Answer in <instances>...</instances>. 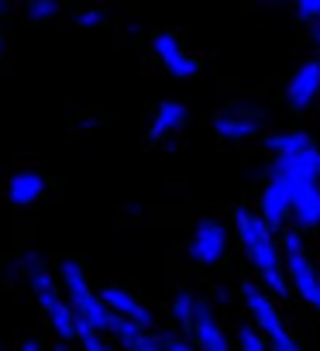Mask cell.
<instances>
[{"label":"cell","mask_w":320,"mask_h":351,"mask_svg":"<svg viewBox=\"0 0 320 351\" xmlns=\"http://www.w3.org/2000/svg\"><path fill=\"white\" fill-rule=\"evenodd\" d=\"M186 337L197 344V351H234L224 327H221V320H217V313H214V306L207 300L197 303V313H193V324H190Z\"/></svg>","instance_id":"obj_13"},{"label":"cell","mask_w":320,"mask_h":351,"mask_svg":"<svg viewBox=\"0 0 320 351\" xmlns=\"http://www.w3.org/2000/svg\"><path fill=\"white\" fill-rule=\"evenodd\" d=\"M56 279H59V289H62V296L69 300L73 313H76V324H79V327H90V330H97V334H110L114 313L103 306L100 289L90 286L86 269H83L76 258H62Z\"/></svg>","instance_id":"obj_3"},{"label":"cell","mask_w":320,"mask_h":351,"mask_svg":"<svg viewBox=\"0 0 320 351\" xmlns=\"http://www.w3.org/2000/svg\"><path fill=\"white\" fill-rule=\"evenodd\" d=\"M282 265H286V279H289V289L320 310V265H313L310 252H306V241L299 231H286L282 234Z\"/></svg>","instance_id":"obj_4"},{"label":"cell","mask_w":320,"mask_h":351,"mask_svg":"<svg viewBox=\"0 0 320 351\" xmlns=\"http://www.w3.org/2000/svg\"><path fill=\"white\" fill-rule=\"evenodd\" d=\"M241 300H245V306H248V313H251V320H255V330L269 341L272 351H303V348L296 344V337L289 334V327L282 324L275 303L269 300V289H262V286H255V282H245V286H241Z\"/></svg>","instance_id":"obj_7"},{"label":"cell","mask_w":320,"mask_h":351,"mask_svg":"<svg viewBox=\"0 0 320 351\" xmlns=\"http://www.w3.org/2000/svg\"><path fill=\"white\" fill-rule=\"evenodd\" d=\"M11 276H21V279L28 282L35 303L42 306V313H45L49 327L59 334V341H66V344L76 341V334H79L76 313H73L69 300L62 296L59 279L52 276V269H49V262L42 258V252H25V255L11 265Z\"/></svg>","instance_id":"obj_2"},{"label":"cell","mask_w":320,"mask_h":351,"mask_svg":"<svg viewBox=\"0 0 320 351\" xmlns=\"http://www.w3.org/2000/svg\"><path fill=\"white\" fill-rule=\"evenodd\" d=\"M100 300H103V306H107L114 317L131 320V324H134V327H141V330H148V327L155 324L151 310H148L134 293H127L124 286H103V289H100Z\"/></svg>","instance_id":"obj_14"},{"label":"cell","mask_w":320,"mask_h":351,"mask_svg":"<svg viewBox=\"0 0 320 351\" xmlns=\"http://www.w3.org/2000/svg\"><path fill=\"white\" fill-rule=\"evenodd\" d=\"M255 4H282V0H255Z\"/></svg>","instance_id":"obj_28"},{"label":"cell","mask_w":320,"mask_h":351,"mask_svg":"<svg viewBox=\"0 0 320 351\" xmlns=\"http://www.w3.org/2000/svg\"><path fill=\"white\" fill-rule=\"evenodd\" d=\"M8 49H11V42H8V35H4V28H0V62L8 59Z\"/></svg>","instance_id":"obj_24"},{"label":"cell","mask_w":320,"mask_h":351,"mask_svg":"<svg viewBox=\"0 0 320 351\" xmlns=\"http://www.w3.org/2000/svg\"><path fill=\"white\" fill-rule=\"evenodd\" d=\"M210 128L221 141L227 145H245V141H255L265 134L269 128V114L265 107H258L255 100H234L227 107H221L214 117H210Z\"/></svg>","instance_id":"obj_5"},{"label":"cell","mask_w":320,"mask_h":351,"mask_svg":"<svg viewBox=\"0 0 320 351\" xmlns=\"http://www.w3.org/2000/svg\"><path fill=\"white\" fill-rule=\"evenodd\" d=\"M28 21H56L62 14V0H25Z\"/></svg>","instance_id":"obj_17"},{"label":"cell","mask_w":320,"mask_h":351,"mask_svg":"<svg viewBox=\"0 0 320 351\" xmlns=\"http://www.w3.org/2000/svg\"><path fill=\"white\" fill-rule=\"evenodd\" d=\"M45 190H49V183H45V176H42L35 165L14 169V172L8 176V183H4V197H8V204L18 207V210L35 207V204L45 197Z\"/></svg>","instance_id":"obj_12"},{"label":"cell","mask_w":320,"mask_h":351,"mask_svg":"<svg viewBox=\"0 0 320 351\" xmlns=\"http://www.w3.org/2000/svg\"><path fill=\"white\" fill-rule=\"evenodd\" d=\"M186 124H190V107H186L183 100H162V104L151 110V117H148L145 138H148L151 145H166V141H173L176 134H183Z\"/></svg>","instance_id":"obj_11"},{"label":"cell","mask_w":320,"mask_h":351,"mask_svg":"<svg viewBox=\"0 0 320 351\" xmlns=\"http://www.w3.org/2000/svg\"><path fill=\"white\" fill-rule=\"evenodd\" d=\"M18 351H45V344H42L38 337H25V341L18 344Z\"/></svg>","instance_id":"obj_23"},{"label":"cell","mask_w":320,"mask_h":351,"mask_svg":"<svg viewBox=\"0 0 320 351\" xmlns=\"http://www.w3.org/2000/svg\"><path fill=\"white\" fill-rule=\"evenodd\" d=\"M11 8H14V0H0V21L11 14Z\"/></svg>","instance_id":"obj_25"},{"label":"cell","mask_w":320,"mask_h":351,"mask_svg":"<svg viewBox=\"0 0 320 351\" xmlns=\"http://www.w3.org/2000/svg\"><path fill=\"white\" fill-rule=\"evenodd\" d=\"M293 200H296L293 176H289L279 162H269V165H265V183H262L255 214H258L272 231H282V228L293 221Z\"/></svg>","instance_id":"obj_6"},{"label":"cell","mask_w":320,"mask_h":351,"mask_svg":"<svg viewBox=\"0 0 320 351\" xmlns=\"http://www.w3.org/2000/svg\"><path fill=\"white\" fill-rule=\"evenodd\" d=\"M310 38H313V49H317V59H320V25H313Z\"/></svg>","instance_id":"obj_26"},{"label":"cell","mask_w":320,"mask_h":351,"mask_svg":"<svg viewBox=\"0 0 320 351\" xmlns=\"http://www.w3.org/2000/svg\"><path fill=\"white\" fill-rule=\"evenodd\" d=\"M293 11L306 25H320V0H293Z\"/></svg>","instance_id":"obj_22"},{"label":"cell","mask_w":320,"mask_h":351,"mask_svg":"<svg viewBox=\"0 0 320 351\" xmlns=\"http://www.w3.org/2000/svg\"><path fill=\"white\" fill-rule=\"evenodd\" d=\"M110 334L117 337V344H121L124 351H162L158 337L145 334L141 327H134L131 320H121V317H114V320H110Z\"/></svg>","instance_id":"obj_15"},{"label":"cell","mask_w":320,"mask_h":351,"mask_svg":"<svg viewBox=\"0 0 320 351\" xmlns=\"http://www.w3.org/2000/svg\"><path fill=\"white\" fill-rule=\"evenodd\" d=\"M158 344H162V351H197V344L186 334H173V330L158 334Z\"/></svg>","instance_id":"obj_21"},{"label":"cell","mask_w":320,"mask_h":351,"mask_svg":"<svg viewBox=\"0 0 320 351\" xmlns=\"http://www.w3.org/2000/svg\"><path fill=\"white\" fill-rule=\"evenodd\" d=\"M14 4H18V0H14Z\"/></svg>","instance_id":"obj_29"},{"label":"cell","mask_w":320,"mask_h":351,"mask_svg":"<svg viewBox=\"0 0 320 351\" xmlns=\"http://www.w3.org/2000/svg\"><path fill=\"white\" fill-rule=\"evenodd\" d=\"M238 351H272V348L251 324H241L238 327Z\"/></svg>","instance_id":"obj_18"},{"label":"cell","mask_w":320,"mask_h":351,"mask_svg":"<svg viewBox=\"0 0 320 351\" xmlns=\"http://www.w3.org/2000/svg\"><path fill=\"white\" fill-rule=\"evenodd\" d=\"M227 224L224 221H217V217H200L197 224H193V234H190V245H186V252H190V258L197 262V265H217L224 255H227Z\"/></svg>","instance_id":"obj_9"},{"label":"cell","mask_w":320,"mask_h":351,"mask_svg":"<svg viewBox=\"0 0 320 351\" xmlns=\"http://www.w3.org/2000/svg\"><path fill=\"white\" fill-rule=\"evenodd\" d=\"M317 100H320V59H303L286 83V107L306 114L317 107Z\"/></svg>","instance_id":"obj_10"},{"label":"cell","mask_w":320,"mask_h":351,"mask_svg":"<svg viewBox=\"0 0 320 351\" xmlns=\"http://www.w3.org/2000/svg\"><path fill=\"white\" fill-rule=\"evenodd\" d=\"M197 303H200V296H197V293H190V289H183V293H176V296H173V303H169V317H173V324L180 327V334H186V330H190L193 313H197Z\"/></svg>","instance_id":"obj_16"},{"label":"cell","mask_w":320,"mask_h":351,"mask_svg":"<svg viewBox=\"0 0 320 351\" xmlns=\"http://www.w3.org/2000/svg\"><path fill=\"white\" fill-rule=\"evenodd\" d=\"M148 49H151V59L158 62V69L169 73L173 80H193V76L200 73V59H197V56L183 45V38L173 35V32L151 35Z\"/></svg>","instance_id":"obj_8"},{"label":"cell","mask_w":320,"mask_h":351,"mask_svg":"<svg viewBox=\"0 0 320 351\" xmlns=\"http://www.w3.org/2000/svg\"><path fill=\"white\" fill-rule=\"evenodd\" d=\"M52 351H73V348H69V344H66V341H59V344H56V348H52Z\"/></svg>","instance_id":"obj_27"},{"label":"cell","mask_w":320,"mask_h":351,"mask_svg":"<svg viewBox=\"0 0 320 351\" xmlns=\"http://www.w3.org/2000/svg\"><path fill=\"white\" fill-rule=\"evenodd\" d=\"M234 234L241 241L245 258L251 262V269L258 272L262 286L272 296H286L289 293V279H286V265H282V252L275 245V231L251 210V207H238L234 210Z\"/></svg>","instance_id":"obj_1"},{"label":"cell","mask_w":320,"mask_h":351,"mask_svg":"<svg viewBox=\"0 0 320 351\" xmlns=\"http://www.w3.org/2000/svg\"><path fill=\"white\" fill-rule=\"evenodd\" d=\"M76 341H79V348H83V351H114V348L103 341V334H97V330H90V327H79Z\"/></svg>","instance_id":"obj_20"},{"label":"cell","mask_w":320,"mask_h":351,"mask_svg":"<svg viewBox=\"0 0 320 351\" xmlns=\"http://www.w3.org/2000/svg\"><path fill=\"white\" fill-rule=\"evenodd\" d=\"M107 11L103 8H83V11H76L73 14V25L76 28H100V25H107Z\"/></svg>","instance_id":"obj_19"}]
</instances>
